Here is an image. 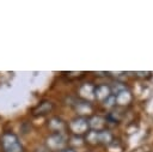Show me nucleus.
I'll return each mask as SVG.
<instances>
[{
    "mask_svg": "<svg viewBox=\"0 0 153 152\" xmlns=\"http://www.w3.org/2000/svg\"><path fill=\"white\" fill-rule=\"evenodd\" d=\"M0 145L4 150V152H23L22 144L16 134L11 132H6L1 135Z\"/></svg>",
    "mask_w": 153,
    "mask_h": 152,
    "instance_id": "obj_1",
    "label": "nucleus"
},
{
    "mask_svg": "<svg viewBox=\"0 0 153 152\" xmlns=\"http://www.w3.org/2000/svg\"><path fill=\"white\" fill-rule=\"evenodd\" d=\"M87 127H88L87 121H86L85 118H81V117L73 120V121L71 122V124H69V128H71L72 133H74V134H79V135L86 133Z\"/></svg>",
    "mask_w": 153,
    "mask_h": 152,
    "instance_id": "obj_2",
    "label": "nucleus"
},
{
    "mask_svg": "<svg viewBox=\"0 0 153 152\" xmlns=\"http://www.w3.org/2000/svg\"><path fill=\"white\" fill-rule=\"evenodd\" d=\"M53 108H54V105H53L51 102H48V101L42 102V103H39L38 107L33 110V115H36V116H37V115H45V114L50 113V111L53 110Z\"/></svg>",
    "mask_w": 153,
    "mask_h": 152,
    "instance_id": "obj_3",
    "label": "nucleus"
}]
</instances>
